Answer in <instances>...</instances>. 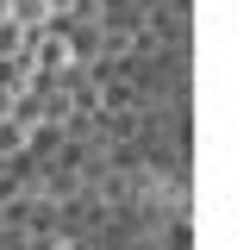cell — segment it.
<instances>
[{
    "label": "cell",
    "mask_w": 250,
    "mask_h": 250,
    "mask_svg": "<svg viewBox=\"0 0 250 250\" xmlns=\"http://www.w3.org/2000/svg\"><path fill=\"white\" fill-rule=\"evenodd\" d=\"M0 13L25 31V38H31V31H44L50 19H57V13H50V0H0Z\"/></svg>",
    "instance_id": "cell-1"
}]
</instances>
